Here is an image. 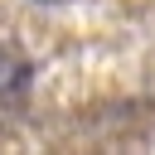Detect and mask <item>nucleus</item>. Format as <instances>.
Returning a JSON list of instances; mask_svg holds the SVG:
<instances>
[{
  "label": "nucleus",
  "instance_id": "nucleus-1",
  "mask_svg": "<svg viewBox=\"0 0 155 155\" xmlns=\"http://www.w3.org/2000/svg\"><path fill=\"white\" fill-rule=\"evenodd\" d=\"M0 82H24V63H15L10 53H0Z\"/></svg>",
  "mask_w": 155,
  "mask_h": 155
}]
</instances>
